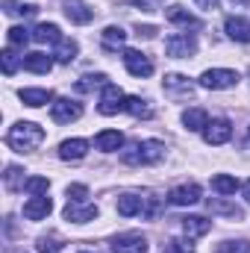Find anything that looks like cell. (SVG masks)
<instances>
[{
	"label": "cell",
	"instance_id": "cell-1",
	"mask_svg": "<svg viewBox=\"0 0 250 253\" xmlns=\"http://www.w3.org/2000/svg\"><path fill=\"white\" fill-rule=\"evenodd\" d=\"M42 141H44V129L36 124V121H18V124L9 126V132H6V144L15 153H30Z\"/></svg>",
	"mask_w": 250,
	"mask_h": 253
},
{
	"label": "cell",
	"instance_id": "cell-2",
	"mask_svg": "<svg viewBox=\"0 0 250 253\" xmlns=\"http://www.w3.org/2000/svg\"><path fill=\"white\" fill-rule=\"evenodd\" d=\"M165 159V144L156 141V138H147V141H135L129 144L126 150H121V162L129 168H138V165H156Z\"/></svg>",
	"mask_w": 250,
	"mask_h": 253
},
{
	"label": "cell",
	"instance_id": "cell-3",
	"mask_svg": "<svg viewBox=\"0 0 250 253\" xmlns=\"http://www.w3.org/2000/svg\"><path fill=\"white\" fill-rule=\"evenodd\" d=\"M239 80H242V77H239V71H233V68H209V71L200 74L197 85H200V88H209V91H227V88H236Z\"/></svg>",
	"mask_w": 250,
	"mask_h": 253
},
{
	"label": "cell",
	"instance_id": "cell-4",
	"mask_svg": "<svg viewBox=\"0 0 250 253\" xmlns=\"http://www.w3.org/2000/svg\"><path fill=\"white\" fill-rule=\"evenodd\" d=\"M162 91H165V97L183 103V100H191V97H194L197 85L188 80L186 74H165V80H162Z\"/></svg>",
	"mask_w": 250,
	"mask_h": 253
},
{
	"label": "cell",
	"instance_id": "cell-5",
	"mask_svg": "<svg viewBox=\"0 0 250 253\" xmlns=\"http://www.w3.org/2000/svg\"><path fill=\"white\" fill-rule=\"evenodd\" d=\"M165 53L171 59H191L197 53V39L194 33H171L165 39Z\"/></svg>",
	"mask_w": 250,
	"mask_h": 253
},
{
	"label": "cell",
	"instance_id": "cell-6",
	"mask_svg": "<svg viewBox=\"0 0 250 253\" xmlns=\"http://www.w3.org/2000/svg\"><path fill=\"white\" fill-rule=\"evenodd\" d=\"M97 112H100V115H118V112H126V94L115 85V83H109V85L100 91Z\"/></svg>",
	"mask_w": 250,
	"mask_h": 253
},
{
	"label": "cell",
	"instance_id": "cell-7",
	"mask_svg": "<svg viewBox=\"0 0 250 253\" xmlns=\"http://www.w3.org/2000/svg\"><path fill=\"white\" fill-rule=\"evenodd\" d=\"M50 118H53L56 124H71V121L83 118V103H77V100H71V97H56V100L50 103Z\"/></svg>",
	"mask_w": 250,
	"mask_h": 253
},
{
	"label": "cell",
	"instance_id": "cell-8",
	"mask_svg": "<svg viewBox=\"0 0 250 253\" xmlns=\"http://www.w3.org/2000/svg\"><path fill=\"white\" fill-rule=\"evenodd\" d=\"M97 215H100L97 206L88 203V200H68V203H65V218H68L71 224H88V221H94Z\"/></svg>",
	"mask_w": 250,
	"mask_h": 253
},
{
	"label": "cell",
	"instance_id": "cell-9",
	"mask_svg": "<svg viewBox=\"0 0 250 253\" xmlns=\"http://www.w3.org/2000/svg\"><path fill=\"white\" fill-rule=\"evenodd\" d=\"M230 138H233V124H230L227 118H215V121H209L206 129H203V141L212 144V147L227 144Z\"/></svg>",
	"mask_w": 250,
	"mask_h": 253
},
{
	"label": "cell",
	"instance_id": "cell-10",
	"mask_svg": "<svg viewBox=\"0 0 250 253\" xmlns=\"http://www.w3.org/2000/svg\"><path fill=\"white\" fill-rule=\"evenodd\" d=\"M50 212H53V200H50L47 194H33V197L24 203V218H27V221H44Z\"/></svg>",
	"mask_w": 250,
	"mask_h": 253
},
{
	"label": "cell",
	"instance_id": "cell-11",
	"mask_svg": "<svg viewBox=\"0 0 250 253\" xmlns=\"http://www.w3.org/2000/svg\"><path fill=\"white\" fill-rule=\"evenodd\" d=\"M112 253H147V239L141 233H121L112 239Z\"/></svg>",
	"mask_w": 250,
	"mask_h": 253
},
{
	"label": "cell",
	"instance_id": "cell-12",
	"mask_svg": "<svg viewBox=\"0 0 250 253\" xmlns=\"http://www.w3.org/2000/svg\"><path fill=\"white\" fill-rule=\"evenodd\" d=\"M124 68L132 74V77H138V80H144V77H150L153 74V62L141 53V50H124Z\"/></svg>",
	"mask_w": 250,
	"mask_h": 253
},
{
	"label": "cell",
	"instance_id": "cell-13",
	"mask_svg": "<svg viewBox=\"0 0 250 253\" xmlns=\"http://www.w3.org/2000/svg\"><path fill=\"white\" fill-rule=\"evenodd\" d=\"M62 12L71 24H91V18H94V9L85 0H65Z\"/></svg>",
	"mask_w": 250,
	"mask_h": 253
},
{
	"label": "cell",
	"instance_id": "cell-14",
	"mask_svg": "<svg viewBox=\"0 0 250 253\" xmlns=\"http://www.w3.org/2000/svg\"><path fill=\"white\" fill-rule=\"evenodd\" d=\"M197 200H200L197 183H186V186H177V189L168 191V203H174V206H194Z\"/></svg>",
	"mask_w": 250,
	"mask_h": 253
},
{
	"label": "cell",
	"instance_id": "cell-15",
	"mask_svg": "<svg viewBox=\"0 0 250 253\" xmlns=\"http://www.w3.org/2000/svg\"><path fill=\"white\" fill-rule=\"evenodd\" d=\"M224 30H227V36H230L233 42H239V44H248L250 42V21L242 18V15H230V18L224 21Z\"/></svg>",
	"mask_w": 250,
	"mask_h": 253
},
{
	"label": "cell",
	"instance_id": "cell-16",
	"mask_svg": "<svg viewBox=\"0 0 250 253\" xmlns=\"http://www.w3.org/2000/svg\"><path fill=\"white\" fill-rule=\"evenodd\" d=\"M165 18L171 21V24H177V27H183V30H200V21L188 12L186 6H180V3H174V6H168L165 9Z\"/></svg>",
	"mask_w": 250,
	"mask_h": 253
},
{
	"label": "cell",
	"instance_id": "cell-17",
	"mask_svg": "<svg viewBox=\"0 0 250 253\" xmlns=\"http://www.w3.org/2000/svg\"><path fill=\"white\" fill-rule=\"evenodd\" d=\"M18 97H21V103H24V106H30V109H39V106H44V103H53V100H56L50 88H21V91H18Z\"/></svg>",
	"mask_w": 250,
	"mask_h": 253
},
{
	"label": "cell",
	"instance_id": "cell-18",
	"mask_svg": "<svg viewBox=\"0 0 250 253\" xmlns=\"http://www.w3.org/2000/svg\"><path fill=\"white\" fill-rule=\"evenodd\" d=\"M85 153H88V141L85 138H65L59 144V159H65V162H80Z\"/></svg>",
	"mask_w": 250,
	"mask_h": 253
},
{
	"label": "cell",
	"instance_id": "cell-19",
	"mask_svg": "<svg viewBox=\"0 0 250 253\" xmlns=\"http://www.w3.org/2000/svg\"><path fill=\"white\" fill-rule=\"evenodd\" d=\"M106 85H109V77H106V74H100V71H97V74H83V77L74 83V88H77L80 94H88V91H103Z\"/></svg>",
	"mask_w": 250,
	"mask_h": 253
},
{
	"label": "cell",
	"instance_id": "cell-20",
	"mask_svg": "<svg viewBox=\"0 0 250 253\" xmlns=\"http://www.w3.org/2000/svg\"><path fill=\"white\" fill-rule=\"evenodd\" d=\"M94 144H97V150H103V153H115V150L124 147V132H118V129H103V132L94 135Z\"/></svg>",
	"mask_w": 250,
	"mask_h": 253
},
{
	"label": "cell",
	"instance_id": "cell-21",
	"mask_svg": "<svg viewBox=\"0 0 250 253\" xmlns=\"http://www.w3.org/2000/svg\"><path fill=\"white\" fill-rule=\"evenodd\" d=\"M206 209H209L212 215H227V218H233V221H242V218H245V209H242V206L227 203V200H221V197H209V200H206Z\"/></svg>",
	"mask_w": 250,
	"mask_h": 253
},
{
	"label": "cell",
	"instance_id": "cell-22",
	"mask_svg": "<svg viewBox=\"0 0 250 253\" xmlns=\"http://www.w3.org/2000/svg\"><path fill=\"white\" fill-rule=\"evenodd\" d=\"M115 209H118V215H121V218L141 215V209H144V194H121V197H118V203H115Z\"/></svg>",
	"mask_w": 250,
	"mask_h": 253
},
{
	"label": "cell",
	"instance_id": "cell-23",
	"mask_svg": "<svg viewBox=\"0 0 250 253\" xmlns=\"http://www.w3.org/2000/svg\"><path fill=\"white\" fill-rule=\"evenodd\" d=\"M77 53H80V44H77L74 39H68V36H62V39L53 44V59L62 62V65H71L77 59Z\"/></svg>",
	"mask_w": 250,
	"mask_h": 253
},
{
	"label": "cell",
	"instance_id": "cell-24",
	"mask_svg": "<svg viewBox=\"0 0 250 253\" xmlns=\"http://www.w3.org/2000/svg\"><path fill=\"white\" fill-rule=\"evenodd\" d=\"M180 224H183V233L188 239H200V236H206L212 230V221H206L200 215H186V218H180Z\"/></svg>",
	"mask_w": 250,
	"mask_h": 253
},
{
	"label": "cell",
	"instance_id": "cell-25",
	"mask_svg": "<svg viewBox=\"0 0 250 253\" xmlns=\"http://www.w3.org/2000/svg\"><path fill=\"white\" fill-rule=\"evenodd\" d=\"M124 42H126V33L121 27H115V24L100 33V44H103V50H109V53H118V50L124 47Z\"/></svg>",
	"mask_w": 250,
	"mask_h": 253
},
{
	"label": "cell",
	"instance_id": "cell-26",
	"mask_svg": "<svg viewBox=\"0 0 250 253\" xmlns=\"http://www.w3.org/2000/svg\"><path fill=\"white\" fill-rule=\"evenodd\" d=\"M209 124V115H206V109H200V106H191L183 112V126H186L188 132H203Z\"/></svg>",
	"mask_w": 250,
	"mask_h": 253
},
{
	"label": "cell",
	"instance_id": "cell-27",
	"mask_svg": "<svg viewBox=\"0 0 250 253\" xmlns=\"http://www.w3.org/2000/svg\"><path fill=\"white\" fill-rule=\"evenodd\" d=\"M59 39H62V33H59V27L50 24V21H42V24L33 30V42H39V44H56Z\"/></svg>",
	"mask_w": 250,
	"mask_h": 253
},
{
	"label": "cell",
	"instance_id": "cell-28",
	"mask_svg": "<svg viewBox=\"0 0 250 253\" xmlns=\"http://www.w3.org/2000/svg\"><path fill=\"white\" fill-rule=\"evenodd\" d=\"M24 68L33 71V74H50L53 56H47V53H27L24 56Z\"/></svg>",
	"mask_w": 250,
	"mask_h": 253
},
{
	"label": "cell",
	"instance_id": "cell-29",
	"mask_svg": "<svg viewBox=\"0 0 250 253\" xmlns=\"http://www.w3.org/2000/svg\"><path fill=\"white\" fill-rule=\"evenodd\" d=\"M36 251L39 253H62L65 251V239L59 233H44L36 239Z\"/></svg>",
	"mask_w": 250,
	"mask_h": 253
},
{
	"label": "cell",
	"instance_id": "cell-30",
	"mask_svg": "<svg viewBox=\"0 0 250 253\" xmlns=\"http://www.w3.org/2000/svg\"><path fill=\"white\" fill-rule=\"evenodd\" d=\"M126 112L135 118H153V106L144 97H126Z\"/></svg>",
	"mask_w": 250,
	"mask_h": 253
},
{
	"label": "cell",
	"instance_id": "cell-31",
	"mask_svg": "<svg viewBox=\"0 0 250 253\" xmlns=\"http://www.w3.org/2000/svg\"><path fill=\"white\" fill-rule=\"evenodd\" d=\"M3 183H6V189L9 191H18L24 189V168H18V165H6V174H3Z\"/></svg>",
	"mask_w": 250,
	"mask_h": 253
},
{
	"label": "cell",
	"instance_id": "cell-32",
	"mask_svg": "<svg viewBox=\"0 0 250 253\" xmlns=\"http://www.w3.org/2000/svg\"><path fill=\"white\" fill-rule=\"evenodd\" d=\"M6 42H9V47H27V42H33V33L30 30H24V27H9V33H6Z\"/></svg>",
	"mask_w": 250,
	"mask_h": 253
},
{
	"label": "cell",
	"instance_id": "cell-33",
	"mask_svg": "<svg viewBox=\"0 0 250 253\" xmlns=\"http://www.w3.org/2000/svg\"><path fill=\"white\" fill-rule=\"evenodd\" d=\"M0 62H3V74H6V77H12V74L24 65V56H18V53H15V47H6V50L0 53Z\"/></svg>",
	"mask_w": 250,
	"mask_h": 253
},
{
	"label": "cell",
	"instance_id": "cell-34",
	"mask_svg": "<svg viewBox=\"0 0 250 253\" xmlns=\"http://www.w3.org/2000/svg\"><path fill=\"white\" fill-rule=\"evenodd\" d=\"M212 189L218 191V194H236L239 180L230 177V174H218V177H212Z\"/></svg>",
	"mask_w": 250,
	"mask_h": 253
},
{
	"label": "cell",
	"instance_id": "cell-35",
	"mask_svg": "<svg viewBox=\"0 0 250 253\" xmlns=\"http://www.w3.org/2000/svg\"><path fill=\"white\" fill-rule=\"evenodd\" d=\"M218 253H250V242L248 239H227V242H221L218 245Z\"/></svg>",
	"mask_w": 250,
	"mask_h": 253
},
{
	"label": "cell",
	"instance_id": "cell-36",
	"mask_svg": "<svg viewBox=\"0 0 250 253\" xmlns=\"http://www.w3.org/2000/svg\"><path fill=\"white\" fill-rule=\"evenodd\" d=\"M24 189L30 191V194H47L50 191V180L47 177H27Z\"/></svg>",
	"mask_w": 250,
	"mask_h": 253
},
{
	"label": "cell",
	"instance_id": "cell-37",
	"mask_svg": "<svg viewBox=\"0 0 250 253\" xmlns=\"http://www.w3.org/2000/svg\"><path fill=\"white\" fill-rule=\"evenodd\" d=\"M3 6H6V15H24V18H30V15H36V6H24V3H15V0H3Z\"/></svg>",
	"mask_w": 250,
	"mask_h": 253
},
{
	"label": "cell",
	"instance_id": "cell-38",
	"mask_svg": "<svg viewBox=\"0 0 250 253\" xmlns=\"http://www.w3.org/2000/svg\"><path fill=\"white\" fill-rule=\"evenodd\" d=\"M156 212H159V200H156L153 194H144V209H141V215H144V218H156Z\"/></svg>",
	"mask_w": 250,
	"mask_h": 253
},
{
	"label": "cell",
	"instance_id": "cell-39",
	"mask_svg": "<svg viewBox=\"0 0 250 253\" xmlns=\"http://www.w3.org/2000/svg\"><path fill=\"white\" fill-rule=\"evenodd\" d=\"M168 253H194V248H191V239H188V242H183V239H171Z\"/></svg>",
	"mask_w": 250,
	"mask_h": 253
},
{
	"label": "cell",
	"instance_id": "cell-40",
	"mask_svg": "<svg viewBox=\"0 0 250 253\" xmlns=\"http://www.w3.org/2000/svg\"><path fill=\"white\" fill-rule=\"evenodd\" d=\"M68 200H88V189L85 186H80V183H74V186H68Z\"/></svg>",
	"mask_w": 250,
	"mask_h": 253
},
{
	"label": "cell",
	"instance_id": "cell-41",
	"mask_svg": "<svg viewBox=\"0 0 250 253\" xmlns=\"http://www.w3.org/2000/svg\"><path fill=\"white\" fill-rule=\"evenodd\" d=\"M135 36H144V39H153V36H156V27H150V24H144V27H141V24H138V27H135Z\"/></svg>",
	"mask_w": 250,
	"mask_h": 253
},
{
	"label": "cell",
	"instance_id": "cell-42",
	"mask_svg": "<svg viewBox=\"0 0 250 253\" xmlns=\"http://www.w3.org/2000/svg\"><path fill=\"white\" fill-rule=\"evenodd\" d=\"M194 3H197V9H203V12H215L221 0H194Z\"/></svg>",
	"mask_w": 250,
	"mask_h": 253
},
{
	"label": "cell",
	"instance_id": "cell-43",
	"mask_svg": "<svg viewBox=\"0 0 250 253\" xmlns=\"http://www.w3.org/2000/svg\"><path fill=\"white\" fill-rule=\"evenodd\" d=\"M156 3H159V0H132V6H138V9H144V12H153Z\"/></svg>",
	"mask_w": 250,
	"mask_h": 253
},
{
	"label": "cell",
	"instance_id": "cell-44",
	"mask_svg": "<svg viewBox=\"0 0 250 253\" xmlns=\"http://www.w3.org/2000/svg\"><path fill=\"white\" fill-rule=\"evenodd\" d=\"M242 194H245V200H248V203H250V180H248V183H245V186H242Z\"/></svg>",
	"mask_w": 250,
	"mask_h": 253
},
{
	"label": "cell",
	"instance_id": "cell-45",
	"mask_svg": "<svg viewBox=\"0 0 250 253\" xmlns=\"http://www.w3.org/2000/svg\"><path fill=\"white\" fill-rule=\"evenodd\" d=\"M80 253H100V251H80Z\"/></svg>",
	"mask_w": 250,
	"mask_h": 253
},
{
	"label": "cell",
	"instance_id": "cell-46",
	"mask_svg": "<svg viewBox=\"0 0 250 253\" xmlns=\"http://www.w3.org/2000/svg\"><path fill=\"white\" fill-rule=\"evenodd\" d=\"M248 141H250V129H248Z\"/></svg>",
	"mask_w": 250,
	"mask_h": 253
}]
</instances>
